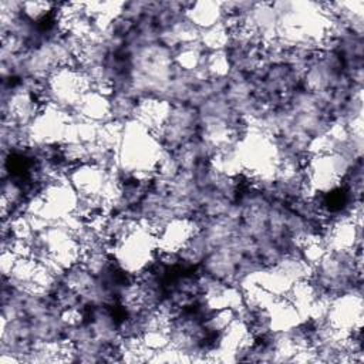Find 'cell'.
<instances>
[{"instance_id":"obj_3","label":"cell","mask_w":364,"mask_h":364,"mask_svg":"<svg viewBox=\"0 0 364 364\" xmlns=\"http://www.w3.org/2000/svg\"><path fill=\"white\" fill-rule=\"evenodd\" d=\"M183 16L199 30L209 28L223 18L222 3L218 1H195L185 6Z\"/></svg>"},{"instance_id":"obj_1","label":"cell","mask_w":364,"mask_h":364,"mask_svg":"<svg viewBox=\"0 0 364 364\" xmlns=\"http://www.w3.org/2000/svg\"><path fill=\"white\" fill-rule=\"evenodd\" d=\"M326 323L331 328L346 334L360 331L363 324L361 290L333 296L328 303Z\"/></svg>"},{"instance_id":"obj_4","label":"cell","mask_w":364,"mask_h":364,"mask_svg":"<svg viewBox=\"0 0 364 364\" xmlns=\"http://www.w3.org/2000/svg\"><path fill=\"white\" fill-rule=\"evenodd\" d=\"M54 7L55 3L50 1H24L21 7V14L27 20L37 23L43 20L48 13H54Z\"/></svg>"},{"instance_id":"obj_2","label":"cell","mask_w":364,"mask_h":364,"mask_svg":"<svg viewBox=\"0 0 364 364\" xmlns=\"http://www.w3.org/2000/svg\"><path fill=\"white\" fill-rule=\"evenodd\" d=\"M73 112L82 119L102 124L111 119V100L94 90H90L81 97Z\"/></svg>"}]
</instances>
